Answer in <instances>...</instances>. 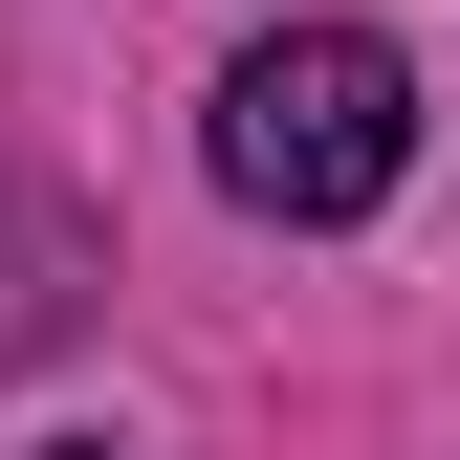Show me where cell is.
<instances>
[{
  "label": "cell",
  "instance_id": "cell-1",
  "mask_svg": "<svg viewBox=\"0 0 460 460\" xmlns=\"http://www.w3.org/2000/svg\"><path fill=\"white\" fill-rule=\"evenodd\" d=\"M198 154H219V198H242V219H285V242H351V219L417 176V66H394L373 22H263L242 66H219Z\"/></svg>",
  "mask_w": 460,
  "mask_h": 460
},
{
  "label": "cell",
  "instance_id": "cell-2",
  "mask_svg": "<svg viewBox=\"0 0 460 460\" xmlns=\"http://www.w3.org/2000/svg\"><path fill=\"white\" fill-rule=\"evenodd\" d=\"M66 307H88V219L44 198V176H0V394L66 351Z\"/></svg>",
  "mask_w": 460,
  "mask_h": 460
},
{
  "label": "cell",
  "instance_id": "cell-3",
  "mask_svg": "<svg viewBox=\"0 0 460 460\" xmlns=\"http://www.w3.org/2000/svg\"><path fill=\"white\" fill-rule=\"evenodd\" d=\"M44 460H110V438H44Z\"/></svg>",
  "mask_w": 460,
  "mask_h": 460
}]
</instances>
